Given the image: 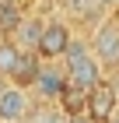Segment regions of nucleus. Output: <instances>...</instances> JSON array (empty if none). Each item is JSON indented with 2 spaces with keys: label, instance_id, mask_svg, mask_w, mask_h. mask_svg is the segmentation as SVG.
Returning a JSON list of instances; mask_svg holds the SVG:
<instances>
[{
  "label": "nucleus",
  "instance_id": "obj_18",
  "mask_svg": "<svg viewBox=\"0 0 119 123\" xmlns=\"http://www.w3.org/2000/svg\"><path fill=\"white\" fill-rule=\"evenodd\" d=\"M116 7H119V0H116Z\"/></svg>",
  "mask_w": 119,
  "mask_h": 123
},
{
  "label": "nucleus",
  "instance_id": "obj_5",
  "mask_svg": "<svg viewBox=\"0 0 119 123\" xmlns=\"http://www.w3.org/2000/svg\"><path fill=\"white\" fill-rule=\"evenodd\" d=\"M32 116V98H28V88L11 85L0 92V123H21Z\"/></svg>",
  "mask_w": 119,
  "mask_h": 123
},
{
  "label": "nucleus",
  "instance_id": "obj_7",
  "mask_svg": "<svg viewBox=\"0 0 119 123\" xmlns=\"http://www.w3.org/2000/svg\"><path fill=\"white\" fill-rule=\"evenodd\" d=\"M39 53L35 49H21V56H18V67L11 70V85H18V88H32L35 85V77H39Z\"/></svg>",
  "mask_w": 119,
  "mask_h": 123
},
{
  "label": "nucleus",
  "instance_id": "obj_1",
  "mask_svg": "<svg viewBox=\"0 0 119 123\" xmlns=\"http://www.w3.org/2000/svg\"><path fill=\"white\" fill-rule=\"evenodd\" d=\"M63 60H67V85H74V88H95L102 81V63H98V56L91 53V42H84V39H70V46H67V53H63Z\"/></svg>",
  "mask_w": 119,
  "mask_h": 123
},
{
  "label": "nucleus",
  "instance_id": "obj_10",
  "mask_svg": "<svg viewBox=\"0 0 119 123\" xmlns=\"http://www.w3.org/2000/svg\"><path fill=\"white\" fill-rule=\"evenodd\" d=\"M18 56H21V46L14 39H4V42H0V77H4V81H7L11 70L18 67Z\"/></svg>",
  "mask_w": 119,
  "mask_h": 123
},
{
  "label": "nucleus",
  "instance_id": "obj_17",
  "mask_svg": "<svg viewBox=\"0 0 119 123\" xmlns=\"http://www.w3.org/2000/svg\"><path fill=\"white\" fill-rule=\"evenodd\" d=\"M21 123H32V120H21Z\"/></svg>",
  "mask_w": 119,
  "mask_h": 123
},
{
  "label": "nucleus",
  "instance_id": "obj_16",
  "mask_svg": "<svg viewBox=\"0 0 119 123\" xmlns=\"http://www.w3.org/2000/svg\"><path fill=\"white\" fill-rule=\"evenodd\" d=\"M4 88H7V81H4V77H0V92H4Z\"/></svg>",
  "mask_w": 119,
  "mask_h": 123
},
{
  "label": "nucleus",
  "instance_id": "obj_8",
  "mask_svg": "<svg viewBox=\"0 0 119 123\" xmlns=\"http://www.w3.org/2000/svg\"><path fill=\"white\" fill-rule=\"evenodd\" d=\"M56 105H60V113H63V116H84L88 92H84V88H74V85H63V92H60V98H56Z\"/></svg>",
  "mask_w": 119,
  "mask_h": 123
},
{
  "label": "nucleus",
  "instance_id": "obj_9",
  "mask_svg": "<svg viewBox=\"0 0 119 123\" xmlns=\"http://www.w3.org/2000/svg\"><path fill=\"white\" fill-rule=\"evenodd\" d=\"M42 25H46V21H39V18H21L18 28L11 32V35H14V42H18L21 49H35L39 35H42Z\"/></svg>",
  "mask_w": 119,
  "mask_h": 123
},
{
  "label": "nucleus",
  "instance_id": "obj_12",
  "mask_svg": "<svg viewBox=\"0 0 119 123\" xmlns=\"http://www.w3.org/2000/svg\"><path fill=\"white\" fill-rule=\"evenodd\" d=\"M18 21H21V14L14 11V4H0V28H4V32H14Z\"/></svg>",
  "mask_w": 119,
  "mask_h": 123
},
{
  "label": "nucleus",
  "instance_id": "obj_11",
  "mask_svg": "<svg viewBox=\"0 0 119 123\" xmlns=\"http://www.w3.org/2000/svg\"><path fill=\"white\" fill-rule=\"evenodd\" d=\"M32 123H67V116L60 113V105H53V102H42V109H35Z\"/></svg>",
  "mask_w": 119,
  "mask_h": 123
},
{
  "label": "nucleus",
  "instance_id": "obj_13",
  "mask_svg": "<svg viewBox=\"0 0 119 123\" xmlns=\"http://www.w3.org/2000/svg\"><path fill=\"white\" fill-rule=\"evenodd\" d=\"M67 123H91L88 116H67Z\"/></svg>",
  "mask_w": 119,
  "mask_h": 123
},
{
  "label": "nucleus",
  "instance_id": "obj_15",
  "mask_svg": "<svg viewBox=\"0 0 119 123\" xmlns=\"http://www.w3.org/2000/svg\"><path fill=\"white\" fill-rule=\"evenodd\" d=\"M105 123H119V113H116V116H112V120H105Z\"/></svg>",
  "mask_w": 119,
  "mask_h": 123
},
{
  "label": "nucleus",
  "instance_id": "obj_2",
  "mask_svg": "<svg viewBox=\"0 0 119 123\" xmlns=\"http://www.w3.org/2000/svg\"><path fill=\"white\" fill-rule=\"evenodd\" d=\"M119 113V88L112 85L109 77H102L95 88H88V105H84V116L91 123H105Z\"/></svg>",
  "mask_w": 119,
  "mask_h": 123
},
{
  "label": "nucleus",
  "instance_id": "obj_3",
  "mask_svg": "<svg viewBox=\"0 0 119 123\" xmlns=\"http://www.w3.org/2000/svg\"><path fill=\"white\" fill-rule=\"evenodd\" d=\"M70 39H74V32H70L67 21H46L42 25V35L35 42L39 60H60L67 53V46H70Z\"/></svg>",
  "mask_w": 119,
  "mask_h": 123
},
{
  "label": "nucleus",
  "instance_id": "obj_4",
  "mask_svg": "<svg viewBox=\"0 0 119 123\" xmlns=\"http://www.w3.org/2000/svg\"><path fill=\"white\" fill-rule=\"evenodd\" d=\"M91 53L98 56L102 67H116V63H119V21H116V18L98 21L95 39H91Z\"/></svg>",
  "mask_w": 119,
  "mask_h": 123
},
{
  "label": "nucleus",
  "instance_id": "obj_14",
  "mask_svg": "<svg viewBox=\"0 0 119 123\" xmlns=\"http://www.w3.org/2000/svg\"><path fill=\"white\" fill-rule=\"evenodd\" d=\"M95 4H98L102 11H105V7H116V0H95Z\"/></svg>",
  "mask_w": 119,
  "mask_h": 123
},
{
  "label": "nucleus",
  "instance_id": "obj_6",
  "mask_svg": "<svg viewBox=\"0 0 119 123\" xmlns=\"http://www.w3.org/2000/svg\"><path fill=\"white\" fill-rule=\"evenodd\" d=\"M63 85H67V74H63V70H56L53 63H42V67H39L35 85L28 88V92H35L39 102H53V105H56V98H60Z\"/></svg>",
  "mask_w": 119,
  "mask_h": 123
},
{
  "label": "nucleus",
  "instance_id": "obj_19",
  "mask_svg": "<svg viewBox=\"0 0 119 123\" xmlns=\"http://www.w3.org/2000/svg\"><path fill=\"white\" fill-rule=\"evenodd\" d=\"M116 21H119V14H116Z\"/></svg>",
  "mask_w": 119,
  "mask_h": 123
}]
</instances>
